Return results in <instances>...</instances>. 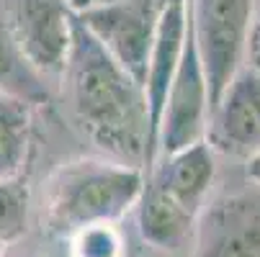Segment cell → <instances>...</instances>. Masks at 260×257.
Masks as SVG:
<instances>
[{
	"mask_svg": "<svg viewBox=\"0 0 260 257\" xmlns=\"http://www.w3.org/2000/svg\"><path fill=\"white\" fill-rule=\"evenodd\" d=\"M59 80L72 119L95 150L103 157L150 172L155 155L144 85L106 52L80 18Z\"/></svg>",
	"mask_w": 260,
	"mask_h": 257,
	"instance_id": "cell-1",
	"label": "cell"
},
{
	"mask_svg": "<svg viewBox=\"0 0 260 257\" xmlns=\"http://www.w3.org/2000/svg\"><path fill=\"white\" fill-rule=\"evenodd\" d=\"M188 257H260V198L227 196L206 206Z\"/></svg>",
	"mask_w": 260,
	"mask_h": 257,
	"instance_id": "cell-8",
	"label": "cell"
},
{
	"mask_svg": "<svg viewBox=\"0 0 260 257\" xmlns=\"http://www.w3.org/2000/svg\"><path fill=\"white\" fill-rule=\"evenodd\" d=\"M98 3H103V0H98Z\"/></svg>",
	"mask_w": 260,
	"mask_h": 257,
	"instance_id": "cell-20",
	"label": "cell"
},
{
	"mask_svg": "<svg viewBox=\"0 0 260 257\" xmlns=\"http://www.w3.org/2000/svg\"><path fill=\"white\" fill-rule=\"evenodd\" d=\"M162 8L165 0H103L75 16L106 52L144 85Z\"/></svg>",
	"mask_w": 260,
	"mask_h": 257,
	"instance_id": "cell-5",
	"label": "cell"
},
{
	"mask_svg": "<svg viewBox=\"0 0 260 257\" xmlns=\"http://www.w3.org/2000/svg\"><path fill=\"white\" fill-rule=\"evenodd\" d=\"M245 177L252 182V186L260 188V152H255L252 157L245 160Z\"/></svg>",
	"mask_w": 260,
	"mask_h": 257,
	"instance_id": "cell-16",
	"label": "cell"
},
{
	"mask_svg": "<svg viewBox=\"0 0 260 257\" xmlns=\"http://www.w3.org/2000/svg\"><path fill=\"white\" fill-rule=\"evenodd\" d=\"M67 3H70V8L75 11V13H83V11H88L90 6H95L98 0H67Z\"/></svg>",
	"mask_w": 260,
	"mask_h": 257,
	"instance_id": "cell-17",
	"label": "cell"
},
{
	"mask_svg": "<svg viewBox=\"0 0 260 257\" xmlns=\"http://www.w3.org/2000/svg\"><path fill=\"white\" fill-rule=\"evenodd\" d=\"M31 193L23 175L0 177V239L6 244L18 242L28 234Z\"/></svg>",
	"mask_w": 260,
	"mask_h": 257,
	"instance_id": "cell-13",
	"label": "cell"
},
{
	"mask_svg": "<svg viewBox=\"0 0 260 257\" xmlns=\"http://www.w3.org/2000/svg\"><path fill=\"white\" fill-rule=\"evenodd\" d=\"M144 175L152 182H157L165 193H170L185 208L204 213L209 193L216 180V152L204 139L180 152L157 157L152 170Z\"/></svg>",
	"mask_w": 260,
	"mask_h": 257,
	"instance_id": "cell-10",
	"label": "cell"
},
{
	"mask_svg": "<svg viewBox=\"0 0 260 257\" xmlns=\"http://www.w3.org/2000/svg\"><path fill=\"white\" fill-rule=\"evenodd\" d=\"M0 93L23 98L34 105L47 103V98H49V93L44 88V78L36 75L26 64V59L21 57L3 16H0Z\"/></svg>",
	"mask_w": 260,
	"mask_h": 257,
	"instance_id": "cell-12",
	"label": "cell"
},
{
	"mask_svg": "<svg viewBox=\"0 0 260 257\" xmlns=\"http://www.w3.org/2000/svg\"><path fill=\"white\" fill-rule=\"evenodd\" d=\"M70 257H126V239L119 224H93L67 239Z\"/></svg>",
	"mask_w": 260,
	"mask_h": 257,
	"instance_id": "cell-14",
	"label": "cell"
},
{
	"mask_svg": "<svg viewBox=\"0 0 260 257\" xmlns=\"http://www.w3.org/2000/svg\"><path fill=\"white\" fill-rule=\"evenodd\" d=\"M34 103L0 93V177L23 172L31 152Z\"/></svg>",
	"mask_w": 260,
	"mask_h": 257,
	"instance_id": "cell-11",
	"label": "cell"
},
{
	"mask_svg": "<svg viewBox=\"0 0 260 257\" xmlns=\"http://www.w3.org/2000/svg\"><path fill=\"white\" fill-rule=\"evenodd\" d=\"M255 0H188L193 36L211 90V111L245 64Z\"/></svg>",
	"mask_w": 260,
	"mask_h": 257,
	"instance_id": "cell-3",
	"label": "cell"
},
{
	"mask_svg": "<svg viewBox=\"0 0 260 257\" xmlns=\"http://www.w3.org/2000/svg\"><path fill=\"white\" fill-rule=\"evenodd\" d=\"M6 249H8V244H6L3 239H0V257H6Z\"/></svg>",
	"mask_w": 260,
	"mask_h": 257,
	"instance_id": "cell-18",
	"label": "cell"
},
{
	"mask_svg": "<svg viewBox=\"0 0 260 257\" xmlns=\"http://www.w3.org/2000/svg\"><path fill=\"white\" fill-rule=\"evenodd\" d=\"M201 216L204 213L185 208L144 175V188L134 206V218H137V232L147 247L170 257L191 254Z\"/></svg>",
	"mask_w": 260,
	"mask_h": 257,
	"instance_id": "cell-9",
	"label": "cell"
},
{
	"mask_svg": "<svg viewBox=\"0 0 260 257\" xmlns=\"http://www.w3.org/2000/svg\"><path fill=\"white\" fill-rule=\"evenodd\" d=\"M206 141L216 155L240 160L260 152V72L242 64L214 105Z\"/></svg>",
	"mask_w": 260,
	"mask_h": 257,
	"instance_id": "cell-7",
	"label": "cell"
},
{
	"mask_svg": "<svg viewBox=\"0 0 260 257\" xmlns=\"http://www.w3.org/2000/svg\"><path fill=\"white\" fill-rule=\"evenodd\" d=\"M8 257V254H6ZM16 257H39V254H16Z\"/></svg>",
	"mask_w": 260,
	"mask_h": 257,
	"instance_id": "cell-19",
	"label": "cell"
},
{
	"mask_svg": "<svg viewBox=\"0 0 260 257\" xmlns=\"http://www.w3.org/2000/svg\"><path fill=\"white\" fill-rule=\"evenodd\" d=\"M245 67L260 72V11L255 13L250 36H247V49H245Z\"/></svg>",
	"mask_w": 260,
	"mask_h": 257,
	"instance_id": "cell-15",
	"label": "cell"
},
{
	"mask_svg": "<svg viewBox=\"0 0 260 257\" xmlns=\"http://www.w3.org/2000/svg\"><path fill=\"white\" fill-rule=\"evenodd\" d=\"M144 188V170L111 157H75L57 165L44 188L39 218L54 239H70L93 224H119L134 213Z\"/></svg>",
	"mask_w": 260,
	"mask_h": 257,
	"instance_id": "cell-2",
	"label": "cell"
},
{
	"mask_svg": "<svg viewBox=\"0 0 260 257\" xmlns=\"http://www.w3.org/2000/svg\"><path fill=\"white\" fill-rule=\"evenodd\" d=\"M13 42L39 78L59 80L75 42V11L67 0H0Z\"/></svg>",
	"mask_w": 260,
	"mask_h": 257,
	"instance_id": "cell-4",
	"label": "cell"
},
{
	"mask_svg": "<svg viewBox=\"0 0 260 257\" xmlns=\"http://www.w3.org/2000/svg\"><path fill=\"white\" fill-rule=\"evenodd\" d=\"M209 119H211V90H209V78H206L204 59H201L191 16H188L185 49L175 69L173 85L168 90L165 111L160 119L157 157L180 152L185 146L204 141L209 131Z\"/></svg>",
	"mask_w": 260,
	"mask_h": 257,
	"instance_id": "cell-6",
	"label": "cell"
}]
</instances>
